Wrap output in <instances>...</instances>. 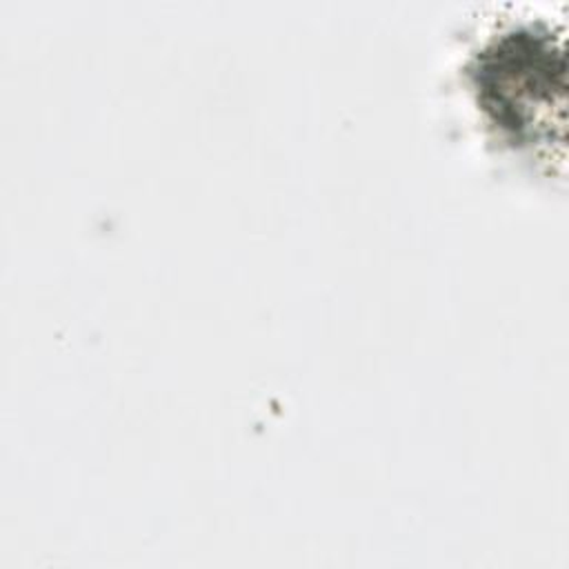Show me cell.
<instances>
[{"label":"cell","mask_w":569,"mask_h":569,"mask_svg":"<svg viewBox=\"0 0 569 569\" xmlns=\"http://www.w3.org/2000/svg\"><path fill=\"white\" fill-rule=\"evenodd\" d=\"M491 36L473 71L482 109L513 140L562 147V44L542 24H509Z\"/></svg>","instance_id":"obj_1"}]
</instances>
